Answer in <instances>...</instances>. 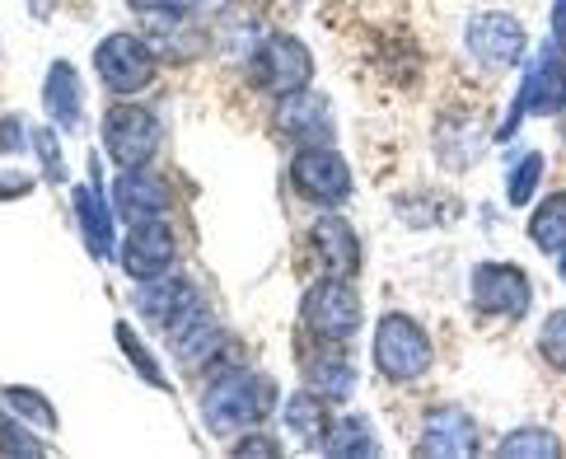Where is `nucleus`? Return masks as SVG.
Returning a JSON list of instances; mask_svg holds the SVG:
<instances>
[{
    "instance_id": "nucleus-1",
    "label": "nucleus",
    "mask_w": 566,
    "mask_h": 459,
    "mask_svg": "<svg viewBox=\"0 0 566 459\" xmlns=\"http://www.w3.org/2000/svg\"><path fill=\"white\" fill-rule=\"evenodd\" d=\"M272 398H276V389H272L268 375H253V371H239V366L220 371L207 385V398H201V423H207V431H216V436H239L272 413Z\"/></svg>"
},
{
    "instance_id": "nucleus-2",
    "label": "nucleus",
    "mask_w": 566,
    "mask_h": 459,
    "mask_svg": "<svg viewBox=\"0 0 566 459\" xmlns=\"http://www.w3.org/2000/svg\"><path fill=\"white\" fill-rule=\"evenodd\" d=\"M553 113H566V43L548 33L538 43V52L524 62V80L515 90V104H511V113H505L496 136L511 142L524 117H553Z\"/></svg>"
},
{
    "instance_id": "nucleus-3",
    "label": "nucleus",
    "mask_w": 566,
    "mask_h": 459,
    "mask_svg": "<svg viewBox=\"0 0 566 459\" xmlns=\"http://www.w3.org/2000/svg\"><path fill=\"white\" fill-rule=\"evenodd\" d=\"M436 366V347L412 314H384L375 328V371L394 385H412Z\"/></svg>"
},
{
    "instance_id": "nucleus-4",
    "label": "nucleus",
    "mask_w": 566,
    "mask_h": 459,
    "mask_svg": "<svg viewBox=\"0 0 566 459\" xmlns=\"http://www.w3.org/2000/svg\"><path fill=\"white\" fill-rule=\"evenodd\" d=\"M300 324H305L323 343H347L360 328V295L352 277H323L300 301Z\"/></svg>"
},
{
    "instance_id": "nucleus-5",
    "label": "nucleus",
    "mask_w": 566,
    "mask_h": 459,
    "mask_svg": "<svg viewBox=\"0 0 566 459\" xmlns=\"http://www.w3.org/2000/svg\"><path fill=\"white\" fill-rule=\"evenodd\" d=\"M249 62H253V80H258V85L268 90L272 98H286V94H295V90H310V80H314V56H310V48L300 43V38H291V33L262 38Z\"/></svg>"
},
{
    "instance_id": "nucleus-6",
    "label": "nucleus",
    "mask_w": 566,
    "mask_h": 459,
    "mask_svg": "<svg viewBox=\"0 0 566 459\" xmlns=\"http://www.w3.org/2000/svg\"><path fill=\"white\" fill-rule=\"evenodd\" d=\"M463 43H469L473 62H482L488 71H515L524 66V24L515 14H501V10H482L469 19L463 29Z\"/></svg>"
},
{
    "instance_id": "nucleus-7",
    "label": "nucleus",
    "mask_w": 566,
    "mask_h": 459,
    "mask_svg": "<svg viewBox=\"0 0 566 459\" xmlns=\"http://www.w3.org/2000/svg\"><path fill=\"white\" fill-rule=\"evenodd\" d=\"M291 184L318 207H342L352 197V169L333 146H300L291 159Z\"/></svg>"
},
{
    "instance_id": "nucleus-8",
    "label": "nucleus",
    "mask_w": 566,
    "mask_h": 459,
    "mask_svg": "<svg viewBox=\"0 0 566 459\" xmlns=\"http://www.w3.org/2000/svg\"><path fill=\"white\" fill-rule=\"evenodd\" d=\"M94 71L113 94H136L155 80V52L136 33H108L94 48Z\"/></svg>"
},
{
    "instance_id": "nucleus-9",
    "label": "nucleus",
    "mask_w": 566,
    "mask_h": 459,
    "mask_svg": "<svg viewBox=\"0 0 566 459\" xmlns=\"http://www.w3.org/2000/svg\"><path fill=\"white\" fill-rule=\"evenodd\" d=\"M534 305L530 272L515 263H478L473 272V310L492 319H524Z\"/></svg>"
},
{
    "instance_id": "nucleus-10",
    "label": "nucleus",
    "mask_w": 566,
    "mask_h": 459,
    "mask_svg": "<svg viewBox=\"0 0 566 459\" xmlns=\"http://www.w3.org/2000/svg\"><path fill=\"white\" fill-rule=\"evenodd\" d=\"M104 146L113 155V165L140 169L159 146V123L140 104H117L104 117Z\"/></svg>"
},
{
    "instance_id": "nucleus-11",
    "label": "nucleus",
    "mask_w": 566,
    "mask_h": 459,
    "mask_svg": "<svg viewBox=\"0 0 566 459\" xmlns=\"http://www.w3.org/2000/svg\"><path fill=\"white\" fill-rule=\"evenodd\" d=\"M136 310L150 319L155 328H165V333H174V328H184L188 319L197 314V310H207L201 305V295L184 282V277H146L140 282V291H136Z\"/></svg>"
},
{
    "instance_id": "nucleus-12",
    "label": "nucleus",
    "mask_w": 566,
    "mask_h": 459,
    "mask_svg": "<svg viewBox=\"0 0 566 459\" xmlns=\"http://www.w3.org/2000/svg\"><path fill=\"white\" fill-rule=\"evenodd\" d=\"M276 132L291 136L295 146H328L333 142V108L323 94L295 90L286 98H276Z\"/></svg>"
},
{
    "instance_id": "nucleus-13",
    "label": "nucleus",
    "mask_w": 566,
    "mask_h": 459,
    "mask_svg": "<svg viewBox=\"0 0 566 459\" xmlns=\"http://www.w3.org/2000/svg\"><path fill=\"white\" fill-rule=\"evenodd\" d=\"M310 244H314V258L323 263V272H328V277H356L360 263H366L356 230L342 221L337 211H323L318 216L314 230H310Z\"/></svg>"
},
{
    "instance_id": "nucleus-14",
    "label": "nucleus",
    "mask_w": 566,
    "mask_h": 459,
    "mask_svg": "<svg viewBox=\"0 0 566 459\" xmlns=\"http://www.w3.org/2000/svg\"><path fill=\"white\" fill-rule=\"evenodd\" d=\"M123 268L136 277V282H146V277H159L174 268V230L165 221H140L132 226V234L123 239Z\"/></svg>"
},
{
    "instance_id": "nucleus-15",
    "label": "nucleus",
    "mask_w": 566,
    "mask_h": 459,
    "mask_svg": "<svg viewBox=\"0 0 566 459\" xmlns=\"http://www.w3.org/2000/svg\"><path fill=\"white\" fill-rule=\"evenodd\" d=\"M421 455H478V423L473 413H463L454 404L444 408H431L427 423H421V441H417Z\"/></svg>"
},
{
    "instance_id": "nucleus-16",
    "label": "nucleus",
    "mask_w": 566,
    "mask_h": 459,
    "mask_svg": "<svg viewBox=\"0 0 566 459\" xmlns=\"http://www.w3.org/2000/svg\"><path fill=\"white\" fill-rule=\"evenodd\" d=\"M113 207H117V216H127L132 226H140V221H159V216L169 211V188L159 184L155 174H146V165H140V169H127L123 178H117Z\"/></svg>"
},
{
    "instance_id": "nucleus-17",
    "label": "nucleus",
    "mask_w": 566,
    "mask_h": 459,
    "mask_svg": "<svg viewBox=\"0 0 566 459\" xmlns=\"http://www.w3.org/2000/svg\"><path fill=\"white\" fill-rule=\"evenodd\" d=\"M305 380L314 394L328 398V404H342V398H352V389H356V366L323 343L318 352L305 356Z\"/></svg>"
},
{
    "instance_id": "nucleus-18",
    "label": "nucleus",
    "mask_w": 566,
    "mask_h": 459,
    "mask_svg": "<svg viewBox=\"0 0 566 459\" xmlns=\"http://www.w3.org/2000/svg\"><path fill=\"white\" fill-rule=\"evenodd\" d=\"M286 431L295 436L300 446H323L333 431V413H328V398L305 389V394H291L286 398Z\"/></svg>"
},
{
    "instance_id": "nucleus-19",
    "label": "nucleus",
    "mask_w": 566,
    "mask_h": 459,
    "mask_svg": "<svg viewBox=\"0 0 566 459\" xmlns=\"http://www.w3.org/2000/svg\"><path fill=\"white\" fill-rule=\"evenodd\" d=\"M75 216H80V230H85V244L94 258H113L117 244H113V207L104 202L98 184H85L75 188Z\"/></svg>"
},
{
    "instance_id": "nucleus-20",
    "label": "nucleus",
    "mask_w": 566,
    "mask_h": 459,
    "mask_svg": "<svg viewBox=\"0 0 566 459\" xmlns=\"http://www.w3.org/2000/svg\"><path fill=\"white\" fill-rule=\"evenodd\" d=\"M169 347H174V356H178L184 366L211 362L216 347H220V324H216L207 310H197L184 328H174V333H169Z\"/></svg>"
},
{
    "instance_id": "nucleus-21",
    "label": "nucleus",
    "mask_w": 566,
    "mask_h": 459,
    "mask_svg": "<svg viewBox=\"0 0 566 459\" xmlns=\"http://www.w3.org/2000/svg\"><path fill=\"white\" fill-rule=\"evenodd\" d=\"M43 98H48L52 127H66V132L80 127V113H85V104H80V75H75L66 62H56V66L48 71V90H43Z\"/></svg>"
},
{
    "instance_id": "nucleus-22",
    "label": "nucleus",
    "mask_w": 566,
    "mask_h": 459,
    "mask_svg": "<svg viewBox=\"0 0 566 459\" xmlns=\"http://www.w3.org/2000/svg\"><path fill=\"white\" fill-rule=\"evenodd\" d=\"M530 239L543 253H566V188L548 192L530 216Z\"/></svg>"
},
{
    "instance_id": "nucleus-23",
    "label": "nucleus",
    "mask_w": 566,
    "mask_h": 459,
    "mask_svg": "<svg viewBox=\"0 0 566 459\" xmlns=\"http://www.w3.org/2000/svg\"><path fill=\"white\" fill-rule=\"evenodd\" d=\"M323 450L337 455V459H360V455H379V441H375V427L366 423V417L352 413V417H342V423H333Z\"/></svg>"
},
{
    "instance_id": "nucleus-24",
    "label": "nucleus",
    "mask_w": 566,
    "mask_h": 459,
    "mask_svg": "<svg viewBox=\"0 0 566 459\" xmlns=\"http://www.w3.org/2000/svg\"><path fill=\"white\" fill-rule=\"evenodd\" d=\"M0 394H6V404H10L19 417H24L29 427H38V431H56V413H52V404H48V398L38 394V389H24V385H6Z\"/></svg>"
},
{
    "instance_id": "nucleus-25",
    "label": "nucleus",
    "mask_w": 566,
    "mask_h": 459,
    "mask_svg": "<svg viewBox=\"0 0 566 459\" xmlns=\"http://www.w3.org/2000/svg\"><path fill=\"white\" fill-rule=\"evenodd\" d=\"M562 450V441L553 431H543V427H520V431H511L505 441L496 446V455L501 459H515V455H538V459H548V455H557Z\"/></svg>"
},
{
    "instance_id": "nucleus-26",
    "label": "nucleus",
    "mask_w": 566,
    "mask_h": 459,
    "mask_svg": "<svg viewBox=\"0 0 566 459\" xmlns=\"http://www.w3.org/2000/svg\"><path fill=\"white\" fill-rule=\"evenodd\" d=\"M538 178H543V155L538 150H524L520 165L511 169V178H505V197H511V207H530Z\"/></svg>"
},
{
    "instance_id": "nucleus-27",
    "label": "nucleus",
    "mask_w": 566,
    "mask_h": 459,
    "mask_svg": "<svg viewBox=\"0 0 566 459\" xmlns=\"http://www.w3.org/2000/svg\"><path fill=\"white\" fill-rule=\"evenodd\" d=\"M117 343H123V352L132 356V366H136V375H140V380H146V385H155V389H169V375H165V371H159V366H155V356H150V347H140V343H136V333H132V324H123V328H117Z\"/></svg>"
},
{
    "instance_id": "nucleus-28",
    "label": "nucleus",
    "mask_w": 566,
    "mask_h": 459,
    "mask_svg": "<svg viewBox=\"0 0 566 459\" xmlns=\"http://www.w3.org/2000/svg\"><path fill=\"white\" fill-rule=\"evenodd\" d=\"M538 352L553 371H566V310H553L543 319V333H538Z\"/></svg>"
},
{
    "instance_id": "nucleus-29",
    "label": "nucleus",
    "mask_w": 566,
    "mask_h": 459,
    "mask_svg": "<svg viewBox=\"0 0 566 459\" xmlns=\"http://www.w3.org/2000/svg\"><path fill=\"white\" fill-rule=\"evenodd\" d=\"M0 450L6 455H43V441H33L29 427H19V423H10V417L0 413Z\"/></svg>"
},
{
    "instance_id": "nucleus-30",
    "label": "nucleus",
    "mask_w": 566,
    "mask_h": 459,
    "mask_svg": "<svg viewBox=\"0 0 566 459\" xmlns=\"http://www.w3.org/2000/svg\"><path fill=\"white\" fill-rule=\"evenodd\" d=\"M33 150L43 155V174L52 178V184H62V178H66V165H62V146H56V132H52V127L33 132Z\"/></svg>"
},
{
    "instance_id": "nucleus-31",
    "label": "nucleus",
    "mask_w": 566,
    "mask_h": 459,
    "mask_svg": "<svg viewBox=\"0 0 566 459\" xmlns=\"http://www.w3.org/2000/svg\"><path fill=\"white\" fill-rule=\"evenodd\" d=\"M33 136H24V117H0V150L6 155H19V150H29Z\"/></svg>"
},
{
    "instance_id": "nucleus-32",
    "label": "nucleus",
    "mask_w": 566,
    "mask_h": 459,
    "mask_svg": "<svg viewBox=\"0 0 566 459\" xmlns=\"http://www.w3.org/2000/svg\"><path fill=\"white\" fill-rule=\"evenodd\" d=\"M24 192H33V178L29 174L0 169V197H24Z\"/></svg>"
},
{
    "instance_id": "nucleus-33",
    "label": "nucleus",
    "mask_w": 566,
    "mask_h": 459,
    "mask_svg": "<svg viewBox=\"0 0 566 459\" xmlns=\"http://www.w3.org/2000/svg\"><path fill=\"white\" fill-rule=\"evenodd\" d=\"M548 33L566 43V0H553V29Z\"/></svg>"
},
{
    "instance_id": "nucleus-34",
    "label": "nucleus",
    "mask_w": 566,
    "mask_h": 459,
    "mask_svg": "<svg viewBox=\"0 0 566 459\" xmlns=\"http://www.w3.org/2000/svg\"><path fill=\"white\" fill-rule=\"evenodd\" d=\"M184 10H192V14H216V10H226V0H184Z\"/></svg>"
},
{
    "instance_id": "nucleus-35",
    "label": "nucleus",
    "mask_w": 566,
    "mask_h": 459,
    "mask_svg": "<svg viewBox=\"0 0 566 459\" xmlns=\"http://www.w3.org/2000/svg\"><path fill=\"white\" fill-rule=\"evenodd\" d=\"M234 455H276V446L272 441H239Z\"/></svg>"
},
{
    "instance_id": "nucleus-36",
    "label": "nucleus",
    "mask_w": 566,
    "mask_h": 459,
    "mask_svg": "<svg viewBox=\"0 0 566 459\" xmlns=\"http://www.w3.org/2000/svg\"><path fill=\"white\" fill-rule=\"evenodd\" d=\"M132 6L150 14V10H174V6H184V0H132Z\"/></svg>"
},
{
    "instance_id": "nucleus-37",
    "label": "nucleus",
    "mask_w": 566,
    "mask_h": 459,
    "mask_svg": "<svg viewBox=\"0 0 566 459\" xmlns=\"http://www.w3.org/2000/svg\"><path fill=\"white\" fill-rule=\"evenodd\" d=\"M557 272H562V282H566V253H557Z\"/></svg>"
}]
</instances>
